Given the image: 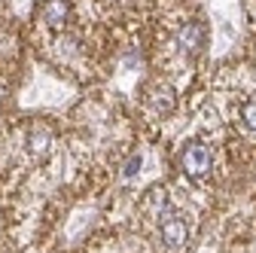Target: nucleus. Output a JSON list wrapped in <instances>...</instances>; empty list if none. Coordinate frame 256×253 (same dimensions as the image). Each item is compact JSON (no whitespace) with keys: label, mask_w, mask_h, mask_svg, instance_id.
Listing matches in <instances>:
<instances>
[{"label":"nucleus","mask_w":256,"mask_h":253,"mask_svg":"<svg viewBox=\"0 0 256 253\" xmlns=\"http://www.w3.org/2000/svg\"><path fill=\"white\" fill-rule=\"evenodd\" d=\"M180 165L189 177H204L214 165V156H210V146L208 144H189L183 146V156H180Z\"/></svg>","instance_id":"f257e3e1"},{"label":"nucleus","mask_w":256,"mask_h":253,"mask_svg":"<svg viewBox=\"0 0 256 253\" xmlns=\"http://www.w3.org/2000/svg\"><path fill=\"white\" fill-rule=\"evenodd\" d=\"M162 241L168 247H183L189 241V226H186V220L183 216H168L165 223H162Z\"/></svg>","instance_id":"f03ea898"},{"label":"nucleus","mask_w":256,"mask_h":253,"mask_svg":"<svg viewBox=\"0 0 256 253\" xmlns=\"http://www.w3.org/2000/svg\"><path fill=\"white\" fill-rule=\"evenodd\" d=\"M68 12H70V4H68V0H49L46 10H43V18H46L52 28H61L64 18H68Z\"/></svg>","instance_id":"7ed1b4c3"},{"label":"nucleus","mask_w":256,"mask_h":253,"mask_svg":"<svg viewBox=\"0 0 256 253\" xmlns=\"http://www.w3.org/2000/svg\"><path fill=\"white\" fill-rule=\"evenodd\" d=\"M202 40H204V30H202V24H186L183 30H180V46L183 49H189V52H198L202 49Z\"/></svg>","instance_id":"20e7f679"},{"label":"nucleus","mask_w":256,"mask_h":253,"mask_svg":"<svg viewBox=\"0 0 256 253\" xmlns=\"http://www.w3.org/2000/svg\"><path fill=\"white\" fill-rule=\"evenodd\" d=\"M241 122H244V128L256 132V98H250V101L241 104Z\"/></svg>","instance_id":"39448f33"},{"label":"nucleus","mask_w":256,"mask_h":253,"mask_svg":"<svg viewBox=\"0 0 256 253\" xmlns=\"http://www.w3.org/2000/svg\"><path fill=\"white\" fill-rule=\"evenodd\" d=\"M152 104H156V110H158V113H171V110H174V94H171V88L156 92Z\"/></svg>","instance_id":"423d86ee"},{"label":"nucleus","mask_w":256,"mask_h":253,"mask_svg":"<svg viewBox=\"0 0 256 253\" xmlns=\"http://www.w3.org/2000/svg\"><path fill=\"white\" fill-rule=\"evenodd\" d=\"M49 132L43 128V132H30V150H34V152H46L49 150Z\"/></svg>","instance_id":"0eeeda50"},{"label":"nucleus","mask_w":256,"mask_h":253,"mask_svg":"<svg viewBox=\"0 0 256 253\" xmlns=\"http://www.w3.org/2000/svg\"><path fill=\"white\" fill-rule=\"evenodd\" d=\"M138 168H140V156H134V159H132V162H128V168H125V174H128V177H134V174H138Z\"/></svg>","instance_id":"6e6552de"}]
</instances>
